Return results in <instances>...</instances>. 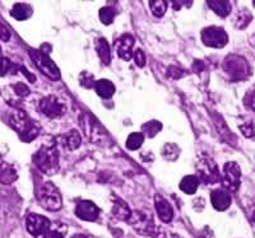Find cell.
<instances>
[{
	"label": "cell",
	"instance_id": "cell-1",
	"mask_svg": "<svg viewBox=\"0 0 255 238\" xmlns=\"http://www.w3.org/2000/svg\"><path fill=\"white\" fill-rule=\"evenodd\" d=\"M9 125L12 126L14 131H17L22 142L29 143L36 139L40 133V126L37 122H35L31 117L27 115V112L22 110H15L9 117Z\"/></svg>",
	"mask_w": 255,
	"mask_h": 238
},
{
	"label": "cell",
	"instance_id": "cell-2",
	"mask_svg": "<svg viewBox=\"0 0 255 238\" xmlns=\"http://www.w3.org/2000/svg\"><path fill=\"white\" fill-rule=\"evenodd\" d=\"M36 167L42 173L52 176L59 171V152L55 147L42 146L33 156Z\"/></svg>",
	"mask_w": 255,
	"mask_h": 238
},
{
	"label": "cell",
	"instance_id": "cell-3",
	"mask_svg": "<svg viewBox=\"0 0 255 238\" xmlns=\"http://www.w3.org/2000/svg\"><path fill=\"white\" fill-rule=\"evenodd\" d=\"M128 223L130 224L139 235L145 236V237L151 236L152 238H156L161 231V228H157V226L154 224L151 214H147L140 210H135L131 213L130 218L128 219Z\"/></svg>",
	"mask_w": 255,
	"mask_h": 238
},
{
	"label": "cell",
	"instance_id": "cell-4",
	"mask_svg": "<svg viewBox=\"0 0 255 238\" xmlns=\"http://www.w3.org/2000/svg\"><path fill=\"white\" fill-rule=\"evenodd\" d=\"M38 203L44 209L50 212H56L63 205V199L55 186L50 182H45L37 189Z\"/></svg>",
	"mask_w": 255,
	"mask_h": 238
},
{
	"label": "cell",
	"instance_id": "cell-5",
	"mask_svg": "<svg viewBox=\"0 0 255 238\" xmlns=\"http://www.w3.org/2000/svg\"><path fill=\"white\" fill-rule=\"evenodd\" d=\"M29 56L33 60V63L36 64V67L45 74V76L49 77L52 80H56V79L60 78V70L56 67L55 63L40 50H29Z\"/></svg>",
	"mask_w": 255,
	"mask_h": 238
},
{
	"label": "cell",
	"instance_id": "cell-6",
	"mask_svg": "<svg viewBox=\"0 0 255 238\" xmlns=\"http://www.w3.org/2000/svg\"><path fill=\"white\" fill-rule=\"evenodd\" d=\"M223 69L232 79H243L250 74V68L247 60L238 55L227 56L223 61Z\"/></svg>",
	"mask_w": 255,
	"mask_h": 238
},
{
	"label": "cell",
	"instance_id": "cell-7",
	"mask_svg": "<svg viewBox=\"0 0 255 238\" xmlns=\"http://www.w3.org/2000/svg\"><path fill=\"white\" fill-rule=\"evenodd\" d=\"M202 41L206 46L215 47V49H222L229 42V36H227L226 31L221 27L211 26L207 27L202 31Z\"/></svg>",
	"mask_w": 255,
	"mask_h": 238
},
{
	"label": "cell",
	"instance_id": "cell-8",
	"mask_svg": "<svg viewBox=\"0 0 255 238\" xmlns=\"http://www.w3.org/2000/svg\"><path fill=\"white\" fill-rule=\"evenodd\" d=\"M38 108L45 116L50 117V119H58L67 112V105L59 97L52 96V94L41 99L38 103Z\"/></svg>",
	"mask_w": 255,
	"mask_h": 238
},
{
	"label": "cell",
	"instance_id": "cell-9",
	"mask_svg": "<svg viewBox=\"0 0 255 238\" xmlns=\"http://www.w3.org/2000/svg\"><path fill=\"white\" fill-rule=\"evenodd\" d=\"M79 121H81V126L83 129L86 137L93 142L95 144H102V143H106L108 140V135L102 130L101 126L99 125V122H96L88 115H82L79 117Z\"/></svg>",
	"mask_w": 255,
	"mask_h": 238
},
{
	"label": "cell",
	"instance_id": "cell-10",
	"mask_svg": "<svg viewBox=\"0 0 255 238\" xmlns=\"http://www.w3.org/2000/svg\"><path fill=\"white\" fill-rule=\"evenodd\" d=\"M197 171L199 173V178L204 183L213 185L221 180L218 167L211 158L202 157L197 163Z\"/></svg>",
	"mask_w": 255,
	"mask_h": 238
},
{
	"label": "cell",
	"instance_id": "cell-11",
	"mask_svg": "<svg viewBox=\"0 0 255 238\" xmlns=\"http://www.w3.org/2000/svg\"><path fill=\"white\" fill-rule=\"evenodd\" d=\"M225 189L236 191L240 187L241 169L235 162H227L223 167V176L221 177Z\"/></svg>",
	"mask_w": 255,
	"mask_h": 238
},
{
	"label": "cell",
	"instance_id": "cell-12",
	"mask_svg": "<svg viewBox=\"0 0 255 238\" xmlns=\"http://www.w3.org/2000/svg\"><path fill=\"white\" fill-rule=\"evenodd\" d=\"M50 227H51V223L49 219L40 214H29L26 219L27 231L29 235L35 236V237L47 233Z\"/></svg>",
	"mask_w": 255,
	"mask_h": 238
},
{
	"label": "cell",
	"instance_id": "cell-13",
	"mask_svg": "<svg viewBox=\"0 0 255 238\" xmlns=\"http://www.w3.org/2000/svg\"><path fill=\"white\" fill-rule=\"evenodd\" d=\"M133 46H134V38L133 36L129 33L120 36L115 42V50L118 55L123 59V60L129 61L133 58Z\"/></svg>",
	"mask_w": 255,
	"mask_h": 238
},
{
	"label": "cell",
	"instance_id": "cell-14",
	"mask_svg": "<svg viewBox=\"0 0 255 238\" xmlns=\"http://www.w3.org/2000/svg\"><path fill=\"white\" fill-rule=\"evenodd\" d=\"M99 208L90 200L79 201L76 206V215L82 221L93 222L99 218Z\"/></svg>",
	"mask_w": 255,
	"mask_h": 238
},
{
	"label": "cell",
	"instance_id": "cell-15",
	"mask_svg": "<svg viewBox=\"0 0 255 238\" xmlns=\"http://www.w3.org/2000/svg\"><path fill=\"white\" fill-rule=\"evenodd\" d=\"M154 205H156V210L157 214H158L159 219L165 223H170L174 218V209H172V206L168 204L167 200L162 198V196H159V195H156V198H154Z\"/></svg>",
	"mask_w": 255,
	"mask_h": 238
},
{
	"label": "cell",
	"instance_id": "cell-16",
	"mask_svg": "<svg viewBox=\"0 0 255 238\" xmlns=\"http://www.w3.org/2000/svg\"><path fill=\"white\" fill-rule=\"evenodd\" d=\"M211 203L216 210L223 212V210L229 209L231 205V196L225 190H215L211 195Z\"/></svg>",
	"mask_w": 255,
	"mask_h": 238
},
{
	"label": "cell",
	"instance_id": "cell-17",
	"mask_svg": "<svg viewBox=\"0 0 255 238\" xmlns=\"http://www.w3.org/2000/svg\"><path fill=\"white\" fill-rule=\"evenodd\" d=\"M18 178L17 169L9 163L0 164V183L1 185H12Z\"/></svg>",
	"mask_w": 255,
	"mask_h": 238
},
{
	"label": "cell",
	"instance_id": "cell-18",
	"mask_svg": "<svg viewBox=\"0 0 255 238\" xmlns=\"http://www.w3.org/2000/svg\"><path fill=\"white\" fill-rule=\"evenodd\" d=\"M95 89L101 98H110L115 93V85L108 79H100L95 83Z\"/></svg>",
	"mask_w": 255,
	"mask_h": 238
},
{
	"label": "cell",
	"instance_id": "cell-19",
	"mask_svg": "<svg viewBox=\"0 0 255 238\" xmlns=\"http://www.w3.org/2000/svg\"><path fill=\"white\" fill-rule=\"evenodd\" d=\"M96 51H97L100 59H101V61L105 65L110 64L111 53L108 41L105 40V38H99V40L96 41Z\"/></svg>",
	"mask_w": 255,
	"mask_h": 238
},
{
	"label": "cell",
	"instance_id": "cell-20",
	"mask_svg": "<svg viewBox=\"0 0 255 238\" xmlns=\"http://www.w3.org/2000/svg\"><path fill=\"white\" fill-rule=\"evenodd\" d=\"M199 186V178L197 176H185L180 182V190L188 195H193L197 192Z\"/></svg>",
	"mask_w": 255,
	"mask_h": 238
},
{
	"label": "cell",
	"instance_id": "cell-21",
	"mask_svg": "<svg viewBox=\"0 0 255 238\" xmlns=\"http://www.w3.org/2000/svg\"><path fill=\"white\" fill-rule=\"evenodd\" d=\"M10 15H12L13 18H15L17 20H26L32 15V8L28 4L18 3L13 6Z\"/></svg>",
	"mask_w": 255,
	"mask_h": 238
},
{
	"label": "cell",
	"instance_id": "cell-22",
	"mask_svg": "<svg viewBox=\"0 0 255 238\" xmlns=\"http://www.w3.org/2000/svg\"><path fill=\"white\" fill-rule=\"evenodd\" d=\"M208 6L220 17H226L231 12V4L226 0H222V1L211 0V1H208Z\"/></svg>",
	"mask_w": 255,
	"mask_h": 238
},
{
	"label": "cell",
	"instance_id": "cell-23",
	"mask_svg": "<svg viewBox=\"0 0 255 238\" xmlns=\"http://www.w3.org/2000/svg\"><path fill=\"white\" fill-rule=\"evenodd\" d=\"M82 143V138L77 130H70L69 133L64 135V146L69 151H76L79 148Z\"/></svg>",
	"mask_w": 255,
	"mask_h": 238
},
{
	"label": "cell",
	"instance_id": "cell-24",
	"mask_svg": "<svg viewBox=\"0 0 255 238\" xmlns=\"http://www.w3.org/2000/svg\"><path fill=\"white\" fill-rule=\"evenodd\" d=\"M113 213L116 218H119L122 219V221H127V222L128 219L130 218V215H131L130 209H129L127 204H125L123 200H120V199H118V200L114 203Z\"/></svg>",
	"mask_w": 255,
	"mask_h": 238
},
{
	"label": "cell",
	"instance_id": "cell-25",
	"mask_svg": "<svg viewBox=\"0 0 255 238\" xmlns=\"http://www.w3.org/2000/svg\"><path fill=\"white\" fill-rule=\"evenodd\" d=\"M161 153H162V157L165 158L166 160H171V162H174V160H176L177 158H179L180 149L176 144H174V143H167V144H165V147L162 148V152H161Z\"/></svg>",
	"mask_w": 255,
	"mask_h": 238
},
{
	"label": "cell",
	"instance_id": "cell-26",
	"mask_svg": "<svg viewBox=\"0 0 255 238\" xmlns=\"http://www.w3.org/2000/svg\"><path fill=\"white\" fill-rule=\"evenodd\" d=\"M144 142V135L142 133H131L127 139V148L129 151H138Z\"/></svg>",
	"mask_w": 255,
	"mask_h": 238
},
{
	"label": "cell",
	"instance_id": "cell-27",
	"mask_svg": "<svg viewBox=\"0 0 255 238\" xmlns=\"http://www.w3.org/2000/svg\"><path fill=\"white\" fill-rule=\"evenodd\" d=\"M162 129V124L159 121H156V120H152L149 122H145L144 125L142 126V131L143 134L148 135V138H153L156 137L157 134L161 131Z\"/></svg>",
	"mask_w": 255,
	"mask_h": 238
},
{
	"label": "cell",
	"instance_id": "cell-28",
	"mask_svg": "<svg viewBox=\"0 0 255 238\" xmlns=\"http://www.w3.org/2000/svg\"><path fill=\"white\" fill-rule=\"evenodd\" d=\"M149 6H151L152 13L156 17H162L167 10V3L162 1V0H152V1H149Z\"/></svg>",
	"mask_w": 255,
	"mask_h": 238
},
{
	"label": "cell",
	"instance_id": "cell-29",
	"mask_svg": "<svg viewBox=\"0 0 255 238\" xmlns=\"http://www.w3.org/2000/svg\"><path fill=\"white\" fill-rule=\"evenodd\" d=\"M114 18H115V12L114 9L110 6H104L100 10V19L104 24H111L114 22Z\"/></svg>",
	"mask_w": 255,
	"mask_h": 238
},
{
	"label": "cell",
	"instance_id": "cell-30",
	"mask_svg": "<svg viewBox=\"0 0 255 238\" xmlns=\"http://www.w3.org/2000/svg\"><path fill=\"white\" fill-rule=\"evenodd\" d=\"M13 64L12 61L9 60L8 58L0 56V77H4L9 73V70L12 69Z\"/></svg>",
	"mask_w": 255,
	"mask_h": 238
},
{
	"label": "cell",
	"instance_id": "cell-31",
	"mask_svg": "<svg viewBox=\"0 0 255 238\" xmlns=\"http://www.w3.org/2000/svg\"><path fill=\"white\" fill-rule=\"evenodd\" d=\"M134 60H135V64L136 67L143 68L145 65V55L143 53V50L138 49L134 51Z\"/></svg>",
	"mask_w": 255,
	"mask_h": 238
},
{
	"label": "cell",
	"instance_id": "cell-32",
	"mask_svg": "<svg viewBox=\"0 0 255 238\" xmlns=\"http://www.w3.org/2000/svg\"><path fill=\"white\" fill-rule=\"evenodd\" d=\"M13 88H14L15 93L20 97H26L29 94V88L26 84H23V83H17L15 85H13Z\"/></svg>",
	"mask_w": 255,
	"mask_h": 238
},
{
	"label": "cell",
	"instance_id": "cell-33",
	"mask_svg": "<svg viewBox=\"0 0 255 238\" xmlns=\"http://www.w3.org/2000/svg\"><path fill=\"white\" fill-rule=\"evenodd\" d=\"M9 38H10V32H9L8 27L0 20V40H3L4 42H6V41H9Z\"/></svg>",
	"mask_w": 255,
	"mask_h": 238
},
{
	"label": "cell",
	"instance_id": "cell-34",
	"mask_svg": "<svg viewBox=\"0 0 255 238\" xmlns=\"http://www.w3.org/2000/svg\"><path fill=\"white\" fill-rule=\"evenodd\" d=\"M240 130L243 131V134L245 137H253L254 135V131H253V128L250 125H241L240 126Z\"/></svg>",
	"mask_w": 255,
	"mask_h": 238
},
{
	"label": "cell",
	"instance_id": "cell-35",
	"mask_svg": "<svg viewBox=\"0 0 255 238\" xmlns=\"http://www.w3.org/2000/svg\"><path fill=\"white\" fill-rule=\"evenodd\" d=\"M42 238H64V236L60 232H58V231H51V232L45 233Z\"/></svg>",
	"mask_w": 255,
	"mask_h": 238
},
{
	"label": "cell",
	"instance_id": "cell-36",
	"mask_svg": "<svg viewBox=\"0 0 255 238\" xmlns=\"http://www.w3.org/2000/svg\"><path fill=\"white\" fill-rule=\"evenodd\" d=\"M20 69H22V72H23V74H24V76H26V77H28V79H29V80H31V81H35V77H33V76H31V74H29V72H28V70H27L26 69V68H23V67H22V68H20Z\"/></svg>",
	"mask_w": 255,
	"mask_h": 238
},
{
	"label": "cell",
	"instance_id": "cell-37",
	"mask_svg": "<svg viewBox=\"0 0 255 238\" xmlns=\"http://www.w3.org/2000/svg\"><path fill=\"white\" fill-rule=\"evenodd\" d=\"M250 107L255 111V92L250 96Z\"/></svg>",
	"mask_w": 255,
	"mask_h": 238
},
{
	"label": "cell",
	"instance_id": "cell-38",
	"mask_svg": "<svg viewBox=\"0 0 255 238\" xmlns=\"http://www.w3.org/2000/svg\"><path fill=\"white\" fill-rule=\"evenodd\" d=\"M72 238H87V237H86V236H83V235H76V236H73Z\"/></svg>",
	"mask_w": 255,
	"mask_h": 238
},
{
	"label": "cell",
	"instance_id": "cell-39",
	"mask_svg": "<svg viewBox=\"0 0 255 238\" xmlns=\"http://www.w3.org/2000/svg\"><path fill=\"white\" fill-rule=\"evenodd\" d=\"M253 221L255 222V212H254V214H253Z\"/></svg>",
	"mask_w": 255,
	"mask_h": 238
},
{
	"label": "cell",
	"instance_id": "cell-40",
	"mask_svg": "<svg viewBox=\"0 0 255 238\" xmlns=\"http://www.w3.org/2000/svg\"><path fill=\"white\" fill-rule=\"evenodd\" d=\"M0 56H1V49H0Z\"/></svg>",
	"mask_w": 255,
	"mask_h": 238
},
{
	"label": "cell",
	"instance_id": "cell-41",
	"mask_svg": "<svg viewBox=\"0 0 255 238\" xmlns=\"http://www.w3.org/2000/svg\"><path fill=\"white\" fill-rule=\"evenodd\" d=\"M254 6H255V1H254Z\"/></svg>",
	"mask_w": 255,
	"mask_h": 238
}]
</instances>
